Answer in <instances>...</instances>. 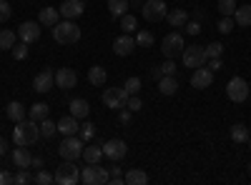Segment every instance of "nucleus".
<instances>
[{"instance_id": "obj_16", "label": "nucleus", "mask_w": 251, "mask_h": 185, "mask_svg": "<svg viewBox=\"0 0 251 185\" xmlns=\"http://www.w3.org/2000/svg\"><path fill=\"white\" fill-rule=\"evenodd\" d=\"M211 83H214V73L208 70V68L201 65V68L194 70V75H191V85H194L196 90H203V88H208Z\"/></svg>"}, {"instance_id": "obj_26", "label": "nucleus", "mask_w": 251, "mask_h": 185, "mask_svg": "<svg viewBox=\"0 0 251 185\" xmlns=\"http://www.w3.org/2000/svg\"><path fill=\"white\" fill-rule=\"evenodd\" d=\"M5 115H8L10 120H15V123L25 120V105H23V103H18V100H13V103H8Z\"/></svg>"}, {"instance_id": "obj_52", "label": "nucleus", "mask_w": 251, "mask_h": 185, "mask_svg": "<svg viewBox=\"0 0 251 185\" xmlns=\"http://www.w3.org/2000/svg\"><path fill=\"white\" fill-rule=\"evenodd\" d=\"M5 148H8V140L0 138V155H5Z\"/></svg>"}, {"instance_id": "obj_44", "label": "nucleus", "mask_w": 251, "mask_h": 185, "mask_svg": "<svg viewBox=\"0 0 251 185\" xmlns=\"http://www.w3.org/2000/svg\"><path fill=\"white\" fill-rule=\"evenodd\" d=\"M33 183H38V185H50V183H55V178H53L48 170H38V175L33 178Z\"/></svg>"}, {"instance_id": "obj_50", "label": "nucleus", "mask_w": 251, "mask_h": 185, "mask_svg": "<svg viewBox=\"0 0 251 185\" xmlns=\"http://www.w3.org/2000/svg\"><path fill=\"white\" fill-rule=\"evenodd\" d=\"M221 68H224L221 58H211V60H208V70H211V73H219Z\"/></svg>"}, {"instance_id": "obj_30", "label": "nucleus", "mask_w": 251, "mask_h": 185, "mask_svg": "<svg viewBox=\"0 0 251 185\" xmlns=\"http://www.w3.org/2000/svg\"><path fill=\"white\" fill-rule=\"evenodd\" d=\"M108 10L113 18H121L128 13V0H108Z\"/></svg>"}, {"instance_id": "obj_53", "label": "nucleus", "mask_w": 251, "mask_h": 185, "mask_svg": "<svg viewBox=\"0 0 251 185\" xmlns=\"http://www.w3.org/2000/svg\"><path fill=\"white\" fill-rule=\"evenodd\" d=\"M111 170V178H121V168L118 165H113V168H108Z\"/></svg>"}, {"instance_id": "obj_54", "label": "nucleus", "mask_w": 251, "mask_h": 185, "mask_svg": "<svg viewBox=\"0 0 251 185\" xmlns=\"http://www.w3.org/2000/svg\"><path fill=\"white\" fill-rule=\"evenodd\" d=\"M30 165H35V168H43V160H40V158H33Z\"/></svg>"}, {"instance_id": "obj_57", "label": "nucleus", "mask_w": 251, "mask_h": 185, "mask_svg": "<svg viewBox=\"0 0 251 185\" xmlns=\"http://www.w3.org/2000/svg\"><path fill=\"white\" fill-rule=\"evenodd\" d=\"M249 145H251V135H249Z\"/></svg>"}, {"instance_id": "obj_4", "label": "nucleus", "mask_w": 251, "mask_h": 185, "mask_svg": "<svg viewBox=\"0 0 251 185\" xmlns=\"http://www.w3.org/2000/svg\"><path fill=\"white\" fill-rule=\"evenodd\" d=\"M53 178H55L58 185H75V183H80V168L75 165L73 160H63L60 165L55 168Z\"/></svg>"}, {"instance_id": "obj_49", "label": "nucleus", "mask_w": 251, "mask_h": 185, "mask_svg": "<svg viewBox=\"0 0 251 185\" xmlns=\"http://www.w3.org/2000/svg\"><path fill=\"white\" fill-rule=\"evenodd\" d=\"M0 185H15V175H10L8 170H0Z\"/></svg>"}, {"instance_id": "obj_33", "label": "nucleus", "mask_w": 251, "mask_h": 185, "mask_svg": "<svg viewBox=\"0 0 251 185\" xmlns=\"http://www.w3.org/2000/svg\"><path fill=\"white\" fill-rule=\"evenodd\" d=\"M219 33L221 35H228V33H231L234 28H236V23H234V15H221V20H219Z\"/></svg>"}, {"instance_id": "obj_46", "label": "nucleus", "mask_w": 251, "mask_h": 185, "mask_svg": "<svg viewBox=\"0 0 251 185\" xmlns=\"http://www.w3.org/2000/svg\"><path fill=\"white\" fill-rule=\"evenodd\" d=\"M158 68H161V73H163V75H176V70H178V68H176V63H174V58H166V63H163V65H158Z\"/></svg>"}, {"instance_id": "obj_10", "label": "nucleus", "mask_w": 251, "mask_h": 185, "mask_svg": "<svg viewBox=\"0 0 251 185\" xmlns=\"http://www.w3.org/2000/svg\"><path fill=\"white\" fill-rule=\"evenodd\" d=\"M226 95H228V100L231 103H244L246 98H249V83L244 78H231L228 80V85H226Z\"/></svg>"}, {"instance_id": "obj_34", "label": "nucleus", "mask_w": 251, "mask_h": 185, "mask_svg": "<svg viewBox=\"0 0 251 185\" xmlns=\"http://www.w3.org/2000/svg\"><path fill=\"white\" fill-rule=\"evenodd\" d=\"M93 135H96V125H93V123H83V125L78 128V138L83 140V143H88V140H93Z\"/></svg>"}, {"instance_id": "obj_38", "label": "nucleus", "mask_w": 251, "mask_h": 185, "mask_svg": "<svg viewBox=\"0 0 251 185\" xmlns=\"http://www.w3.org/2000/svg\"><path fill=\"white\" fill-rule=\"evenodd\" d=\"M216 8H219L221 15H234L239 5H236V0H219V5H216Z\"/></svg>"}, {"instance_id": "obj_13", "label": "nucleus", "mask_w": 251, "mask_h": 185, "mask_svg": "<svg viewBox=\"0 0 251 185\" xmlns=\"http://www.w3.org/2000/svg\"><path fill=\"white\" fill-rule=\"evenodd\" d=\"M58 10L66 20H75V18H80L83 13H86V3H83V0H63V5Z\"/></svg>"}, {"instance_id": "obj_45", "label": "nucleus", "mask_w": 251, "mask_h": 185, "mask_svg": "<svg viewBox=\"0 0 251 185\" xmlns=\"http://www.w3.org/2000/svg\"><path fill=\"white\" fill-rule=\"evenodd\" d=\"M126 108H128L131 113H138V110L143 108V100H141L138 95H128V103H126Z\"/></svg>"}, {"instance_id": "obj_28", "label": "nucleus", "mask_w": 251, "mask_h": 185, "mask_svg": "<svg viewBox=\"0 0 251 185\" xmlns=\"http://www.w3.org/2000/svg\"><path fill=\"white\" fill-rule=\"evenodd\" d=\"M83 158H86V163H100L103 145H86V148H83Z\"/></svg>"}, {"instance_id": "obj_56", "label": "nucleus", "mask_w": 251, "mask_h": 185, "mask_svg": "<svg viewBox=\"0 0 251 185\" xmlns=\"http://www.w3.org/2000/svg\"><path fill=\"white\" fill-rule=\"evenodd\" d=\"M249 173H251V163H249Z\"/></svg>"}, {"instance_id": "obj_25", "label": "nucleus", "mask_w": 251, "mask_h": 185, "mask_svg": "<svg viewBox=\"0 0 251 185\" xmlns=\"http://www.w3.org/2000/svg\"><path fill=\"white\" fill-rule=\"evenodd\" d=\"M234 23H236V28H249V25H251V3L236 8V13H234Z\"/></svg>"}, {"instance_id": "obj_6", "label": "nucleus", "mask_w": 251, "mask_h": 185, "mask_svg": "<svg viewBox=\"0 0 251 185\" xmlns=\"http://www.w3.org/2000/svg\"><path fill=\"white\" fill-rule=\"evenodd\" d=\"M181 55H183V65L186 68H194V70L201 68V65H206V60H208L203 45H186Z\"/></svg>"}, {"instance_id": "obj_55", "label": "nucleus", "mask_w": 251, "mask_h": 185, "mask_svg": "<svg viewBox=\"0 0 251 185\" xmlns=\"http://www.w3.org/2000/svg\"><path fill=\"white\" fill-rule=\"evenodd\" d=\"M108 183H113V185H123V175H121V178H111Z\"/></svg>"}, {"instance_id": "obj_35", "label": "nucleus", "mask_w": 251, "mask_h": 185, "mask_svg": "<svg viewBox=\"0 0 251 185\" xmlns=\"http://www.w3.org/2000/svg\"><path fill=\"white\" fill-rule=\"evenodd\" d=\"M231 140L234 143H246L249 140V128L241 125V123H236V125L231 128Z\"/></svg>"}, {"instance_id": "obj_22", "label": "nucleus", "mask_w": 251, "mask_h": 185, "mask_svg": "<svg viewBox=\"0 0 251 185\" xmlns=\"http://www.w3.org/2000/svg\"><path fill=\"white\" fill-rule=\"evenodd\" d=\"M58 20H60V10L58 8H48V5L40 10V15H38V23L40 25H48V28H53Z\"/></svg>"}, {"instance_id": "obj_29", "label": "nucleus", "mask_w": 251, "mask_h": 185, "mask_svg": "<svg viewBox=\"0 0 251 185\" xmlns=\"http://www.w3.org/2000/svg\"><path fill=\"white\" fill-rule=\"evenodd\" d=\"M15 40H18V33H13V30H0V50H13Z\"/></svg>"}, {"instance_id": "obj_2", "label": "nucleus", "mask_w": 251, "mask_h": 185, "mask_svg": "<svg viewBox=\"0 0 251 185\" xmlns=\"http://www.w3.org/2000/svg\"><path fill=\"white\" fill-rule=\"evenodd\" d=\"M53 38H55V43L60 45H73L80 40V28L73 23V20H58V23L53 25Z\"/></svg>"}, {"instance_id": "obj_36", "label": "nucleus", "mask_w": 251, "mask_h": 185, "mask_svg": "<svg viewBox=\"0 0 251 185\" xmlns=\"http://www.w3.org/2000/svg\"><path fill=\"white\" fill-rule=\"evenodd\" d=\"M153 33L151 30H138V35H136V45H141V48H151L153 45Z\"/></svg>"}, {"instance_id": "obj_51", "label": "nucleus", "mask_w": 251, "mask_h": 185, "mask_svg": "<svg viewBox=\"0 0 251 185\" xmlns=\"http://www.w3.org/2000/svg\"><path fill=\"white\" fill-rule=\"evenodd\" d=\"M118 120L123 123V125H128V123H131V110H121L118 113Z\"/></svg>"}, {"instance_id": "obj_39", "label": "nucleus", "mask_w": 251, "mask_h": 185, "mask_svg": "<svg viewBox=\"0 0 251 185\" xmlns=\"http://www.w3.org/2000/svg\"><path fill=\"white\" fill-rule=\"evenodd\" d=\"M80 183L83 185H96V173H93V163H88V168L80 170Z\"/></svg>"}, {"instance_id": "obj_24", "label": "nucleus", "mask_w": 251, "mask_h": 185, "mask_svg": "<svg viewBox=\"0 0 251 185\" xmlns=\"http://www.w3.org/2000/svg\"><path fill=\"white\" fill-rule=\"evenodd\" d=\"M123 183L126 185H146V183H149V173L133 168V170H128V173L123 175Z\"/></svg>"}, {"instance_id": "obj_7", "label": "nucleus", "mask_w": 251, "mask_h": 185, "mask_svg": "<svg viewBox=\"0 0 251 185\" xmlns=\"http://www.w3.org/2000/svg\"><path fill=\"white\" fill-rule=\"evenodd\" d=\"M183 48H186V43H183V35L181 33H169V35L163 38V43H161L163 58H176V55L183 53Z\"/></svg>"}, {"instance_id": "obj_40", "label": "nucleus", "mask_w": 251, "mask_h": 185, "mask_svg": "<svg viewBox=\"0 0 251 185\" xmlns=\"http://www.w3.org/2000/svg\"><path fill=\"white\" fill-rule=\"evenodd\" d=\"M141 85H143V83H141V78H136V75H133V78L126 80V85H123V88H126V93H128V95H138Z\"/></svg>"}, {"instance_id": "obj_32", "label": "nucleus", "mask_w": 251, "mask_h": 185, "mask_svg": "<svg viewBox=\"0 0 251 185\" xmlns=\"http://www.w3.org/2000/svg\"><path fill=\"white\" fill-rule=\"evenodd\" d=\"M93 173H96V185H108V180H111L108 168H100L98 163H93Z\"/></svg>"}, {"instance_id": "obj_9", "label": "nucleus", "mask_w": 251, "mask_h": 185, "mask_svg": "<svg viewBox=\"0 0 251 185\" xmlns=\"http://www.w3.org/2000/svg\"><path fill=\"white\" fill-rule=\"evenodd\" d=\"M100 145H103V155H106L108 160H113V163L123 160L126 153H128V145H126V140H121V138H111L106 143H100Z\"/></svg>"}, {"instance_id": "obj_23", "label": "nucleus", "mask_w": 251, "mask_h": 185, "mask_svg": "<svg viewBox=\"0 0 251 185\" xmlns=\"http://www.w3.org/2000/svg\"><path fill=\"white\" fill-rule=\"evenodd\" d=\"M106 80H108V70L103 68V65H93V68L88 70V83H91V85L100 88V85H106Z\"/></svg>"}, {"instance_id": "obj_11", "label": "nucleus", "mask_w": 251, "mask_h": 185, "mask_svg": "<svg viewBox=\"0 0 251 185\" xmlns=\"http://www.w3.org/2000/svg\"><path fill=\"white\" fill-rule=\"evenodd\" d=\"M18 38H20V43H35V40L40 38V23L38 20H25V23H20L18 25Z\"/></svg>"}, {"instance_id": "obj_15", "label": "nucleus", "mask_w": 251, "mask_h": 185, "mask_svg": "<svg viewBox=\"0 0 251 185\" xmlns=\"http://www.w3.org/2000/svg\"><path fill=\"white\" fill-rule=\"evenodd\" d=\"M53 85H55V73H53L50 68L40 70V73L33 78V88H35V93H48Z\"/></svg>"}, {"instance_id": "obj_5", "label": "nucleus", "mask_w": 251, "mask_h": 185, "mask_svg": "<svg viewBox=\"0 0 251 185\" xmlns=\"http://www.w3.org/2000/svg\"><path fill=\"white\" fill-rule=\"evenodd\" d=\"M166 0H146L141 5V15L149 20V23H158V20L166 18Z\"/></svg>"}, {"instance_id": "obj_17", "label": "nucleus", "mask_w": 251, "mask_h": 185, "mask_svg": "<svg viewBox=\"0 0 251 185\" xmlns=\"http://www.w3.org/2000/svg\"><path fill=\"white\" fill-rule=\"evenodd\" d=\"M68 108H71V115L78 118V120H86L88 113H91V105H88L86 98H73V100L68 103Z\"/></svg>"}, {"instance_id": "obj_19", "label": "nucleus", "mask_w": 251, "mask_h": 185, "mask_svg": "<svg viewBox=\"0 0 251 185\" xmlns=\"http://www.w3.org/2000/svg\"><path fill=\"white\" fill-rule=\"evenodd\" d=\"M166 23H169L171 28H183L188 23V13L183 8H174V10L166 13Z\"/></svg>"}, {"instance_id": "obj_20", "label": "nucleus", "mask_w": 251, "mask_h": 185, "mask_svg": "<svg viewBox=\"0 0 251 185\" xmlns=\"http://www.w3.org/2000/svg\"><path fill=\"white\" fill-rule=\"evenodd\" d=\"M178 90V80L174 75H161L158 78V93L161 95H176Z\"/></svg>"}, {"instance_id": "obj_3", "label": "nucleus", "mask_w": 251, "mask_h": 185, "mask_svg": "<svg viewBox=\"0 0 251 185\" xmlns=\"http://www.w3.org/2000/svg\"><path fill=\"white\" fill-rule=\"evenodd\" d=\"M83 148H86V143H83L78 135H63V143L58 145V153L63 160H78L83 158Z\"/></svg>"}, {"instance_id": "obj_41", "label": "nucleus", "mask_w": 251, "mask_h": 185, "mask_svg": "<svg viewBox=\"0 0 251 185\" xmlns=\"http://www.w3.org/2000/svg\"><path fill=\"white\" fill-rule=\"evenodd\" d=\"M203 50H206V58H208V60H211V58H221V55H224V45H221V43H208Z\"/></svg>"}, {"instance_id": "obj_43", "label": "nucleus", "mask_w": 251, "mask_h": 185, "mask_svg": "<svg viewBox=\"0 0 251 185\" xmlns=\"http://www.w3.org/2000/svg\"><path fill=\"white\" fill-rule=\"evenodd\" d=\"M28 183H33L28 168H18V173H15V185H28Z\"/></svg>"}, {"instance_id": "obj_48", "label": "nucleus", "mask_w": 251, "mask_h": 185, "mask_svg": "<svg viewBox=\"0 0 251 185\" xmlns=\"http://www.w3.org/2000/svg\"><path fill=\"white\" fill-rule=\"evenodd\" d=\"M183 28H186V33H188V35H199V33H201V25L196 23V20H188V23H186Z\"/></svg>"}, {"instance_id": "obj_42", "label": "nucleus", "mask_w": 251, "mask_h": 185, "mask_svg": "<svg viewBox=\"0 0 251 185\" xmlns=\"http://www.w3.org/2000/svg\"><path fill=\"white\" fill-rule=\"evenodd\" d=\"M10 53H13V58H15V60H25V58H28V43H20V45L15 43Z\"/></svg>"}, {"instance_id": "obj_47", "label": "nucleus", "mask_w": 251, "mask_h": 185, "mask_svg": "<svg viewBox=\"0 0 251 185\" xmlns=\"http://www.w3.org/2000/svg\"><path fill=\"white\" fill-rule=\"evenodd\" d=\"M10 15H13V10H10V5H8V0H0V23L10 20Z\"/></svg>"}, {"instance_id": "obj_21", "label": "nucleus", "mask_w": 251, "mask_h": 185, "mask_svg": "<svg viewBox=\"0 0 251 185\" xmlns=\"http://www.w3.org/2000/svg\"><path fill=\"white\" fill-rule=\"evenodd\" d=\"M78 118H73V115H63L60 120H58V133H63V135H75L78 133Z\"/></svg>"}, {"instance_id": "obj_27", "label": "nucleus", "mask_w": 251, "mask_h": 185, "mask_svg": "<svg viewBox=\"0 0 251 185\" xmlns=\"http://www.w3.org/2000/svg\"><path fill=\"white\" fill-rule=\"evenodd\" d=\"M48 113H50V108L46 105V103H35V105H30V110H28L30 120H35V123H43L48 118Z\"/></svg>"}, {"instance_id": "obj_37", "label": "nucleus", "mask_w": 251, "mask_h": 185, "mask_svg": "<svg viewBox=\"0 0 251 185\" xmlns=\"http://www.w3.org/2000/svg\"><path fill=\"white\" fill-rule=\"evenodd\" d=\"M55 133H58V123H53V120H48V118H46L43 123H40V135H43L46 140H48V138H53Z\"/></svg>"}, {"instance_id": "obj_8", "label": "nucleus", "mask_w": 251, "mask_h": 185, "mask_svg": "<svg viewBox=\"0 0 251 185\" xmlns=\"http://www.w3.org/2000/svg\"><path fill=\"white\" fill-rule=\"evenodd\" d=\"M126 103H128V93H126V88H106V93H103V105L111 108V110L126 108Z\"/></svg>"}, {"instance_id": "obj_31", "label": "nucleus", "mask_w": 251, "mask_h": 185, "mask_svg": "<svg viewBox=\"0 0 251 185\" xmlns=\"http://www.w3.org/2000/svg\"><path fill=\"white\" fill-rule=\"evenodd\" d=\"M121 28H123V33H136L138 30V20L131 13H126V15H121Z\"/></svg>"}, {"instance_id": "obj_12", "label": "nucleus", "mask_w": 251, "mask_h": 185, "mask_svg": "<svg viewBox=\"0 0 251 185\" xmlns=\"http://www.w3.org/2000/svg\"><path fill=\"white\" fill-rule=\"evenodd\" d=\"M78 85V73L73 68H60L55 73V88L60 90H73Z\"/></svg>"}, {"instance_id": "obj_1", "label": "nucleus", "mask_w": 251, "mask_h": 185, "mask_svg": "<svg viewBox=\"0 0 251 185\" xmlns=\"http://www.w3.org/2000/svg\"><path fill=\"white\" fill-rule=\"evenodd\" d=\"M38 138H40V128H38V123L35 120H20L18 125H15V130H13V140H15V145H35L38 143Z\"/></svg>"}, {"instance_id": "obj_18", "label": "nucleus", "mask_w": 251, "mask_h": 185, "mask_svg": "<svg viewBox=\"0 0 251 185\" xmlns=\"http://www.w3.org/2000/svg\"><path fill=\"white\" fill-rule=\"evenodd\" d=\"M13 163H15V168H30V163H33V155L28 150V145H18L13 153H10Z\"/></svg>"}, {"instance_id": "obj_14", "label": "nucleus", "mask_w": 251, "mask_h": 185, "mask_svg": "<svg viewBox=\"0 0 251 185\" xmlns=\"http://www.w3.org/2000/svg\"><path fill=\"white\" fill-rule=\"evenodd\" d=\"M136 50V38H131V33H123L113 40V53L126 58V55H131Z\"/></svg>"}]
</instances>
